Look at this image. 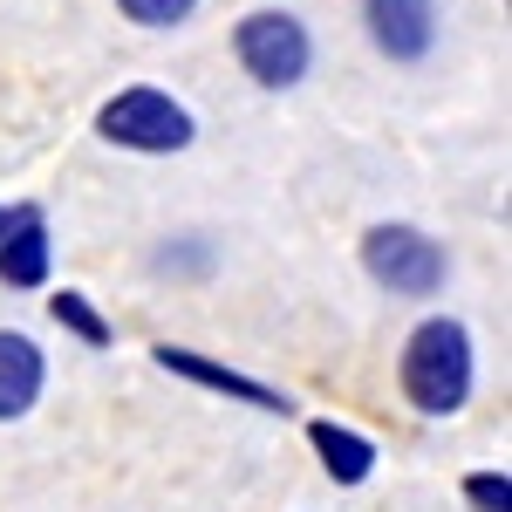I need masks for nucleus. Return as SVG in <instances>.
<instances>
[{
	"instance_id": "2",
	"label": "nucleus",
	"mask_w": 512,
	"mask_h": 512,
	"mask_svg": "<svg viewBox=\"0 0 512 512\" xmlns=\"http://www.w3.org/2000/svg\"><path fill=\"white\" fill-rule=\"evenodd\" d=\"M96 137L117 151H137V158H171V151H192L198 117L158 82H130L96 110Z\"/></svg>"
},
{
	"instance_id": "4",
	"label": "nucleus",
	"mask_w": 512,
	"mask_h": 512,
	"mask_svg": "<svg viewBox=\"0 0 512 512\" xmlns=\"http://www.w3.org/2000/svg\"><path fill=\"white\" fill-rule=\"evenodd\" d=\"M233 55L239 69L260 82V89H301L308 69H315V41L308 28L294 21V14H280V7H260V14H246L233 28Z\"/></svg>"
},
{
	"instance_id": "1",
	"label": "nucleus",
	"mask_w": 512,
	"mask_h": 512,
	"mask_svg": "<svg viewBox=\"0 0 512 512\" xmlns=\"http://www.w3.org/2000/svg\"><path fill=\"white\" fill-rule=\"evenodd\" d=\"M396 376H403V396L424 410V417H458L472 403L478 383V355H472V328L451 315H431L410 328V342L396 355Z\"/></svg>"
},
{
	"instance_id": "7",
	"label": "nucleus",
	"mask_w": 512,
	"mask_h": 512,
	"mask_svg": "<svg viewBox=\"0 0 512 512\" xmlns=\"http://www.w3.org/2000/svg\"><path fill=\"white\" fill-rule=\"evenodd\" d=\"M55 246H48V212L41 205H14L7 233H0V280L7 287H48Z\"/></svg>"
},
{
	"instance_id": "10",
	"label": "nucleus",
	"mask_w": 512,
	"mask_h": 512,
	"mask_svg": "<svg viewBox=\"0 0 512 512\" xmlns=\"http://www.w3.org/2000/svg\"><path fill=\"white\" fill-rule=\"evenodd\" d=\"M48 315L62 321L76 342H89V349H110V342H117V328L96 315V301H89V294H76V287H62V294L48 301Z\"/></svg>"
},
{
	"instance_id": "13",
	"label": "nucleus",
	"mask_w": 512,
	"mask_h": 512,
	"mask_svg": "<svg viewBox=\"0 0 512 512\" xmlns=\"http://www.w3.org/2000/svg\"><path fill=\"white\" fill-rule=\"evenodd\" d=\"M0 233H7V205H0Z\"/></svg>"
},
{
	"instance_id": "3",
	"label": "nucleus",
	"mask_w": 512,
	"mask_h": 512,
	"mask_svg": "<svg viewBox=\"0 0 512 512\" xmlns=\"http://www.w3.org/2000/svg\"><path fill=\"white\" fill-rule=\"evenodd\" d=\"M362 267H369L376 287H390L403 301H431L451 280V253L417 226H369L362 233Z\"/></svg>"
},
{
	"instance_id": "11",
	"label": "nucleus",
	"mask_w": 512,
	"mask_h": 512,
	"mask_svg": "<svg viewBox=\"0 0 512 512\" xmlns=\"http://www.w3.org/2000/svg\"><path fill=\"white\" fill-rule=\"evenodd\" d=\"M117 7L137 21V28H178V21L198 14V0H117Z\"/></svg>"
},
{
	"instance_id": "6",
	"label": "nucleus",
	"mask_w": 512,
	"mask_h": 512,
	"mask_svg": "<svg viewBox=\"0 0 512 512\" xmlns=\"http://www.w3.org/2000/svg\"><path fill=\"white\" fill-rule=\"evenodd\" d=\"M151 362H158V369H171V376H185V383H198V390L239 396V403H253V410H280V417L294 410L274 383H253V376H239V369H226V362H212V355H198V349H178V342H158V349H151Z\"/></svg>"
},
{
	"instance_id": "8",
	"label": "nucleus",
	"mask_w": 512,
	"mask_h": 512,
	"mask_svg": "<svg viewBox=\"0 0 512 512\" xmlns=\"http://www.w3.org/2000/svg\"><path fill=\"white\" fill-rule=\"evenodd\" d=\"M41 383H48V355H41L35 335L21 328H0V424L28 417L41 403Z\"/></svg>"
},
{
	"instance_id": "12",
	"label": "nucleus",
	"mask_w": 512,
	"mask_h": 512,
	"mask_svg": "<svg viewBox=\"0 0 512 512\" xmlns=\"http://www.w3.org/2000/svg\"><path fill=\"white\" fill-rule=\"evenodd\" d=\"M465 499H472L478 512H512V485H506V472H472V478H465Z\"/></svg>"
},
{
	"instance_id": "5",
	"label": "nucleus",
	"mask_w": 512,
	"mask_h": 512,
	"mask_svg": "<svg viewBox=\"0 0 512 512\" xmlns=\"http://www.w3.org/2000/svg\"><path fill=\"white\" fill-rule=\"evenodd\" d=\"M362 28L390 62H424L437 48V0H362Z\"/></svg>"
},
{
	"instance_id": "9",
	"label": "nucleus",
	"mask_w": 512,
	"mask_h": 512,
	"mask_svg": "<svg viewBox=\"0 0 512 512\" xmlns=\"http://www.w3.org/2000/svg\"><path fill=\"white\" fill-rule=\"evenodd\" d=\"M308 444H315V458L328 465V478H335V485H362V478L376 472V444H369L362 431H349V424L315 417V424H308Z\"/></svg>"
}]
</instances>
